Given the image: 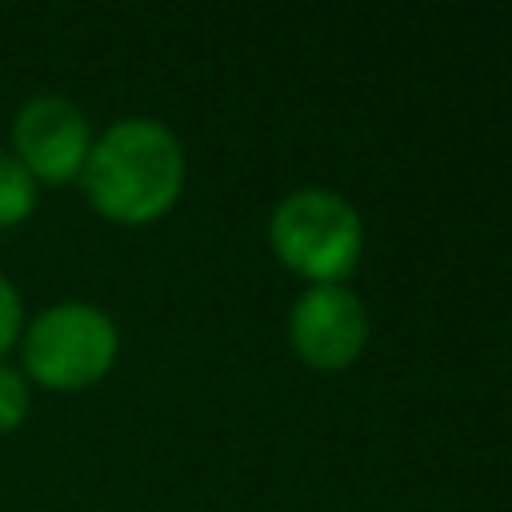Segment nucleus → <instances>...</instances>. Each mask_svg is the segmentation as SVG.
<instances>
[{
    "label": "nucleus",
    "mask_w": 512,
    "mask_h": 512,
    "mask_svg": "<svg viewBox=\"0 0 512 512\" xmlns=\"http://www.w3.org/2000/svg\"><path fill=\"white\" fill-rule=\"evenodd\" d=\"M184 144L156 116L112 120L92 136L80 168L84 200L112 224H152L168 216L184 192Z\"/></svg>",
    "instance_id": "obj_1"
},
{
    "label": "nucleus",
    "mask_w": 512,
    "mask_h": 512,
    "mask_svg": "<svg viewBox=\"0 0 512 512\" xmlns=\"http://www.w3.org/2000/svg\"><path fill=\"white\" fill-rule=\"evenodd\" d=\"M268 244L300 280L344 284L364 248V220L344 192L304 184L276 200L268 216Z\"/></svg>",
    "instance_id": "obj_2"
},
{
    "label": "nucleus",
    "mask_w": 512,
    "mask_h": 512,
    "mask_svg": "<svg viewBox=\"0 0 512 512\" xmlns=\"http://www.w3.org/2000/svg\"><path fill=\"white\" fill-rule=\"evenodd\" d=\"M20 372L48 392H84L100 384L120 356L116 320L88 300H60L24 320Z\"/></svg>",
    "instance_id": "obj_3"
},
{
    "label": "nucleus",
    "mask_w": 512,
    "mask_h": 512,
    "mask_svg": "<svg viewBox=\"0 0 512 512\" xmlns=\"http://www.w3.org/2000/svg\"><path fill=\"white\" fill-rule=\"evenodd\" d=\"M88 148L92 124L84 108L60 92H36L12 116V156L28 168L36 184L80 180Z\"/></svg>",
    "instance_id": "obj_4"
},
{
    "label": "nucleus",
    "mask_w": 512,
    "mask_h": 512,
    "mask_svg": "<svg viewBox=\"0 0 512 512\" xmlns=\"http://www.w3.org/2000/svg\"><path fill=\"white\" fill-rule=\"evenodd\" d=\"M288 344L316 372H340L368 344V308L348 284H308L288 308Z\"/></svg>",
    "instance_id": "obj_5"
},
{
    "label": "nucleus",
    "mask_w": 512,
    "mask_h": 512,
    "mask_svg": "<svg viewBox=\"0 0 512 512\" xmlns=\"http://www.w3.org/2000/svg\"><path fill=\"white\" fill-rule=\"evenodd\" d=\"M36 200H40V184L12 152H0V228L24 224L36 212Z\"/></svg>",
    "instance_id": "obj_6"
},
{
    "label": "nucleus",
    "mask_w": 512,
    "mask_h": 512,
    "mask_svg": "<svg viewBox=\"0 0 512 512\" xmlns=\"http://www.w3.org/2000/svg\"><path fill=\"white\" fill-rule=\"evenodd\" d=\"M28 408H32L28 376L16 364L0 360V432H16L24 424V416H28Z\"/></svg>",
    "instance_id": "obj_7"
},
{
    "label": "nucleus",
    "mask_w": 512,
    "mask_h": 512,
    "mask_svg": "<svg viewBox=\"0 0 512 512\" xmlns=\"http://www.w3.org/2000/svg\"><path fill=\"white\" fill-rule=\"evenodd\" d=\"M20 332H24V300H20L16 284L0 272V360L16 348Z\"/></svg>",
    "instance_id": "obj_8"
}]
</instances>
